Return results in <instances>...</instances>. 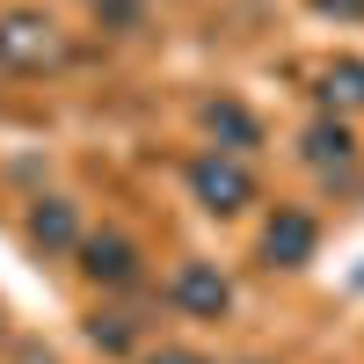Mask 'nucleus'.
I'll return each mask as SVG.
<instances>
[{"mask_svg":"<svg viewBox=\"0 0 364 364\" xmlns=\"http://www.w3.org/2000/svg\"><path fill=\"white\" fill-rule=\"evenodd\" d=\"M306 161L314 168H343L350 161V124H314L306 132Z\"/></svg>","mask_w":364,"mask_h":364,"instance_id":"9","label":"nucleus"},{"mask_svg":"<svg viewBox=\"0 0 364 364\" xmlns=\"http://www.w3.org/2000/svg\"><path fill=\"white\" fill-rule=\"evenodd\" d=\"M29 240H37L44 255H66V248H80V211H73V197H37V211H29Z\"/></svg>","mask_w":364,"mask_h":364,"instance_id":"6","label":"nucleus"},{"mask_svg":"<svg viewBox=\"0 0 364 364\" xmlns=\"http://www.w3.org/2000/svg\"><path fill=\"white\" fill-rule=\"evenodd\" d=\"M80 269H87V277H95V284H132L139 277V248H132V240L124 233H87L80 240Z\"/></svg>","mask_w":364,"mask_h":364,"instance_id":"5","label":"nucleus"},{"mask_svg":"<svg viewBox=\"0 0 364 364\" xmlns=\"http://www.w3.org/2000/svg\"><path fill=\"white\" fill-rule=\"evenodd\" d=\"M66 29H58L44 8H8L0 15V73H58L66 66Z\"/></svg>","mask_w":364,"mask_h":364,"instance_id":"1","label":"nucleus"},{"mask_svg":"<svg viewBox=\"0 0 364 364\" xmlns=\"http://www.w3.org/2000/svg\"><path fill=\"white\" fill-rule=\"evenodd\" d=\"M168 299H175L182 314H197V321H219V314L233 306V284H226L219 262H182L175 284H168Z\"/></svg>","mask_w":364,"mask_h":364,"instance_id":"3","label":"nucleus"},{"mask_svg":"<svg viewBox=\"0 0 364 364\" xmlns=\"http://www.w3.org/2000/svg\"><path fill=\"white\" fill-rule=\"evenodd\" d=\"M87 343H95V350H117V357H124V350L139 343V321H132V314H95V321H87Z\"/></svg>","mask_w":364,"mask_h":364,"instance_id":"10","label":"nucleus"},{"mask_svg":"<svg viewBox=\"0 0 364 364\" xmlns=\"http://www.w3.org/2000/svg\"><path fill=\"white\" fill-rule=\"evenodd\" d=\"M321 95H328V109H364V58H336L328 66V80H321Z\"/></svg>","mask_w":364,"mask_h":364,"instance_id":"8","label":"nucleus"},{"mask_svg":"<svg viewBox=\"0 0 364 364\" xmlns=\"http://www.w3.org/2000/svg\"><path fill=\"white\" fill-rule=\"evenodd\" d=\"M95 15H109L117 29H132L139 22V0H95Z\"/></svg>","mask_w":364,"mask_h":364,"instance_id":"11","label":"nucleus"},{"mask_svg":"<svg viewBox=\"0 0 364 364\" xmlns=\"http://www.w3.org/2000/svg\"><path fill=\"white\" fill-rule=\"evenodd\" d=\"M204 132L219 139V154H248V146H262V132H255V117L240 109V102H204Z\"/></svg>","mask_w":364,"mask_h":364,"instance_id":"7","label":"nucleus"},{"mask_svg":"<svg viewBox=\"0 0 364 364\" xmlns=\"http://www.w3.org/2000/svg\"><path fill=\"white\" fill-rule=\"evenodd\" d=\"M190 197L204 204V211H219V219H233V211H248L255 204V175H248V161H233V154H197L190 161Z\"/></svg>","mask_w":364,"mask_h":364,"instance_id":"2","label":"nucleus"},{"mask_svg":"<svg viewBox=\"0 0 364 364\" xmlns=\"http://www.w3.org/2000/svg\"><path fill=\"white\" fill-rule=\"evenodd\" d=\"M139 364H211V357H197V350H175V343H168V350H146Z\"/></svg>","mask_w":364,"mask_h":364,"instance_id":"12","label":"nucleus"},{"mask_svg":"<svg viewBox=\"0 0 364 364\" xmlns=\"http://www.w3.org/2000/svg\"><path fill=\"white\" fill-rule=\"evenodd\" d=\"M314 248H321V226L306 219V211H291V204L262 226V262H269V269H306Z\"/></svg>","mask_w":364,"mask_h":364,"instance_id":"4","label":"nucleus"},{"mask_svg":"<svg viewBox=\"0 0 364 364\" xmlns=\"http://www.w3.org/2000/svg\"><path fill=\"white\" fill-rule=\"evenodd\" d=\"M314 8H321V15H336V22H357V15H364V0H314Z\"/></svg>","mask_w":364,"mask_h":364,"instance_id":"13","label":"nucleus"}]
</instances>
